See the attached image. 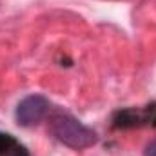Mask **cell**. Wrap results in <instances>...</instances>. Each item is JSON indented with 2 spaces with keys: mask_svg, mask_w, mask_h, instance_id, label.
Returning <instances> with one entry per match:
<instances>
[{
  "mask_svg": "<svg viewBox=\"0 0 156 156\" xmlns=\"http://www.w3.org/2000/svg\"><path fill=\"white\" fill-rule=\"evenodd\" d=\"M0 156H31L29 151L13 136L0 131Z\"/></svg>",
  "mask_w": 156,
  "mask_h": 156,
  "instance_id": "277c9868",
  "label": "cell"
},
{
  "mask_svg": "<svg viewBox=\"0 0 156 156\" xmlns=\"http://www.w3.org/2000/svg\"><path fill=\"white\" fill-rule=\"evenodd\" d=\"M47 129L49 133L66 147L73 151H83L93 147L98 142L96 131L82 123L76 116L66 111H53L47 116Z\"/></svg>",
  "mask_w": 156,
  "mask_h": 156,
  "instance_id": "6da1fadb",
  "label": "cell"
},
{
  "mask_svg": "<svg viewBox=\"0 0 156 156\" xmlns=\"http://www.w3.org/2000/svg\"><path fill=\"white\" fill-rule=\"evenodd\" d=\"M51 113V102L44 94H27L16 105L15 120L20 127H35Z\"/></svg>",
  "mask_w": 156,
  "mask_h": 156,
  "instance_id": "7a4b0ae2",
  "label": "cell"
},
{
  "mask_svg": "<svg viewBox=\"0 0 156 156\" xmlns=\"http://www.w3.org/2000/svg\"><path fill=\"white\" fill-rule=\"evenodd\" d=\"M144 156H156V138L144 147Z\"/></svg>",
  "mask_w": 156,
  "mask_h": 156,
  "instance_id": "5b68a950",
  "label": "cell"
},
{
  "mask_svg": "<svg viewBox=\"0 0 156 156\" xmlns=\"http://www.w3.org/2000/svg\"><path fill=\"white\" fill-rule=\"evenodd\" d=\"M151 127H156V113H154V118H153V123H151Z\"/></svg>",
  "mask_w": 156,
  "mask_h": 156,
  "instance_id": "8992f818",
  "label": "cell"
},
{
  "mask_svg": "<svg viewBox=\"0 0 156 156\" xmlns=\"http://www.w3.org/2000/svg\"><path fill=\"white\" fill-rule=\"evenodd\" d=\"M156 113V104L147 105V107H127V109H118L111 118L113 129L123 131V129H134L142 125H151Z\"/></svg>",
  "mask_w": 156,
  "mask_h": 156,
  "instance_id": "3957f363",
  "label": "cell"
}]
</instances>
